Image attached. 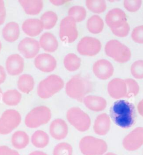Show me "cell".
<instances>
[{"label":"cell","instance_id":"6da1fadb","mask_svg":"<svg viewBox=\"0 0 143 155\" xmlns=\"http://www.w3.org/2000/svg\"><path fill=\"white\" fill-rule=\"evenodd\" d=\"M110 117L120 127L130 128L136 120L135 106L128 101L119 100L113 104L110 109Z\"/></svg>","mask_w":143,"mask_h":155},{"label":"cell","instance_id":"f6af8a7d","mask_svg":"<svg viewBox=\"0 0 143 155\" xmlns=\"http://www.w3.org/2000/svg\"><path fill=\"white\" fill-rule=\"evenodd\" d=\"M29 155H48L44 152L41 151H34L31 152Z\"/></svg>","mask_w":143,"mask_h":155},{"label":"cell","instance_id":"e575fe53","mask_svg":"<svg viewBox=\"0 0 143 155\" xmlns=\"http://www.w3.org/2000/svg\"><path fill=\"white\" fill-rule=\"evenodd\" d=\"M127 86V97L135 96L139 94L140 88L139 84L135 80L131 78L124 80Z\"/></svg>","mask_w":143,"mask_h":155},{"label":"cell","instance_id":"9a60e30c","mask_svg":"<svg viewBox=\"0 0 143 155\" xmlns=\"http://www.w3.org/2000/svg\"><path fill=\"white\" fill-rule=\"evenodd\" d=\"M93 71L97 78L105 80L112 76L114 72V68L110 61L101 59L96 61L94 64Z\"/></svg>","mask_w":143,"mask_h":155},{"label":"cell","instance_id":"ac0fdd59","mask_svg":"<svg viewBox=\"0 0 143 155\" xmlns=\"http://www.w3.org/2000/svg\"><path fill=\"white\" fill-rule=\"evenodd\" d=\"M6 68L7 73L11 76H16L23 72L24 60L20 55L11 54L9 56L6 62Z\"/></svg>","mask_w":143,"mask_h":155},{"label":"cell","instance_id":"f546056e","mask_svg":"<svg viewBox=\"0 0 143 155\" xmlns=\"http://www.w3.org/2000/svg\"><path fill=\"white\" fill-rule=\"evenodd\" d=\"M40 20L43 24L44 29L50 30L54 27L57 24L58 16L54 12L49 11L43 14Z\"/></svg>","mask_w":143,"mask_h":155},{"label":"cell","instance_id":"74e56055","mask_svg":"<svg viewBox=\"0 0 143 155\" xmlns=\"http://www.w3.org/2000/svg\"><path fill=\"white\" fill-rule=\"evenodd\" d=\"M132 39L138 44H143V25L135 27L131 34Z\"/></svg>","mask_w":143,"mask_h":155},{"label":"cell","instance_id":"bcb514c9","mask_svg":"<svg viewBox=\"0 0 143 155\" xmlns=\"http://www.w3.org/2000/svg\"><path fill=\"white\" fill-rule=\"evenodd\" d=\"M104 155H116V153H113V152H108V153H106Z\"/></svg>","mask_w":143,"mask_h":155},{"label":"cell","instance_id":"8d00e7d4","mask_svg":"<svg viewBox=\"0 0 143 155\" xmlns=\"http://www.w3.org/2000/svg\"><path fill=\"white\" fill-rule=\"evenodd\" d=\"M142 4V1L140 0L129 1L126 0L124 2V7L129 12H134L139 10Z\"/></svg>","mask_w":143,"mask_h":155},{"label":"cell","instance_id":"7a4b0ae2","mask_svg":"<svg viewBox=\"0 0 143 155\" xmlns=\"http://www.w3.org/2000/svg\"><path fill=\"white\" fill-rule=\"evenodd\" d=\"M92 90L91 81L80 74L72 77L65 86V92L68 96L79 102L83 101L85 96Z\"/></svg>","mask_w":143,"mask_h":155},{"label":"cell","instance_id":"4316f807","mask_svg":"<svg viewBox=\"0 0 143 155\" xmlns=\"http://www.w3.org/2000/svg\"><path fill=\"white\" fill-rule=\"evenodd\" d=\"M34 80L30 74L21 75L17 81L18 89L24 94H29L34 89Z\"/></svg>","mask_w":143,"mask_h":155},{"label":"cell","instance_id":"d590c367","mask_svg":"<svg viewBox=\"0 0 143 155\" xmlns=\"http://www.w3.org/2000/svg\"><path fill=\"white\" fill-rule=\"evenodd\" d=\"M131 73L137 79L143 78V60H138L131 66Z\"/></svg>","mask_w":143,"mask_h":155},{"label":"cell","instance_id":"5bb4252c","mask_svg":"<svg viewBox=\"0 0 143 155\" xmlns=\"http://www.w3.org/2000/svg\"><path fill=\"white\" fill-rule=\"evenodd\" d=\"M107 91L110 96L115 99L127 97V86L124 80L115 78L107 85Z\"/></svg>","mask_w":143,"mask_h":155},{"label":"cell","instance_id":"ab89813d","mask_svg":"<svg viewBox=\"0 0 143 155\" xmlns=\"http://www.w3.org/2000/svg\"><path fill=\"white\" fill-rule=\"evenodd\" d=\"M0 155H20L16 150L7 146H0Z\"/></svg>","mask_w":143,"mask_h":155},{"label":"cell","instance_id":"c3c4849f","mask_svg":"<svg viewBox=\"0 0 143 155\" xmlns=\"http://www.w3.org/2000/svg\"><path fill=\"white\" fill-rule=\"evenodd\" d=\"M1 48H2V44H1V42L0 41V51H1Z\"/></svg>","mask_w":143,"mask_h":155},{"label":"cell","instance_id":"f1b7e54d","mask_svg":"<svg viewBox=\"0 0 143 155\" xmlns=\"http://www.w3.org/2000/svg\"><path fill=\"white\" fill-rule=\"evenodd\" d=\"M103 21L98 15H93L90 17L87 24V27L89 31L93 34L100 33L103 30Z\"/></svg>","mask_w":143,"mask_h":155},{"label":"cell","instance_id":"3957f363","mask_svg":"<svg viewBox=\"0 0 143 155\" xmlns=\"http://www.w3.org/2000/svg\"><path fill=\"white\" fill-rule=\"evenodd\" d=\"M65 82L61 77L51 74L39 84L37 94L42 99H48L56 94L64 87Z\"/></svg>","mask_w":143,"mask_h":155},{"label":"cell","instance_id":"ffe728a7","mask_svg":"<svg viewBox=\"0 0 143 155\" xmlns=\"http://www.w3.org/2000/svg\"><path fill=\"white\" fill-rule=\"evenodd\" d=\"M24 33L30 37L39 35L44 28L41 21L37 18H29L25 21L22 25Z\"/></svg>","mask_w":143,"mask_h":155},{"label":"cell","instance_id":"d6986e66","mask_svg":"<svg viewBox=\"0 0 143 155\" xmlns=\"http://www.w3.org/2000/svg\"><path fill=\"white\" fill-rule=\"evenodd\" d=\"M111 128V120L109 116L103 113L95 119L93 124V131L99 136H105L107 134Z\"/></svg>","mask_w":143,"mask_h":155},{"label":"cell","instance_id":"d4e9b609","mask_svg":"<svg viewBox=\"0 0 143 155\" xmlns=\"http://www.w3.org/2000/svg\"><path fill=\"white\" fill-rule=\"evenodd\" d=\"M30 142L29 136L23 131L15 132L11 136V143L14 148L22 150L26 148Z\"/></svg>","mask_w":143,"mask_h":155},{"label":"cell","instance_id":"4fadbf2b","mask_svg":"<svg viewBox=\"0 0 143 155\" xmlns=\"http://www.w3.org/2000/svg\"><path fill=\"white\" fill-rule=\"evenodd\" d=\"M106 23L111 29L121 27L127 23L126 14L120 8H113L106 15Z\"/></svg>","mask_w":143,"mask_h":155},{"label":"cell","instance_id":"603a6c76","mask_svg":"<svg viewBox=\"0 0 143 155\" xmlns=\"http://www.w3.org/2000/svg\"><path fill=\"white\" fill-rule=\"evenodd\" d=\"M2 34L3 38L9 42H14L20 36L19 25L15 22H11L5 25Z\"/></svg>","mask_w":143,"mask_h":155},{"label":"cell","instance_id":"83f0119b","mask_svg":"<svg viewBox=\"0 0 143 155\" xmlns=\"http://www.w3.org/2000/svg\"><path fill=\"white\" fill-rule=\"evenodd\" d=\"M22 98V94L17 90H10L5 92L2 94V100L5 104L15 106L18 105Z\"/></svg>","mask_w":143,"mask_h":155},{"label":"cell","instance_id":"cb8c5ba5","mask_svg":"<svg viewBox=\"0 0 143 155\" xmlns=\"http://www.w3.org/2000/svg\"><path fill=\"white\" fill-rule=\"evenodd\" d=\"M26 14L36 15L39 14L43 8V2L40 0L19 1Z\"/></svg>","mask_w":143,"mask_h":155},{"label":"cell","instance_id":"1f68e13d","mask_svg":"<svg viewBox=\"0 0 143 155\" xmlns=\"http://www.w3.org/2000/svg\"><path fill=\"white\" fill-rule=\"evenodd\" d=\"M85 5L89 10L96 14H101L106 10L107 5L103 0H88L85 1Z\"/></svg>","mask_w":143,"mask_h":155},{"label":"cell","instance_id":"e0dca14e","mask_svg":"<svg viewBox=\"0 0 143 155\" xmlns=\"http://www.w3.org/2000/svg\"><path fill=\"white\" fill-rule=\"evenodd\" d=\"M49 133L55 140H62L68 135V125L63 119L57 118L51 122L49 127Z\"/></svg>","mask_w":143,"mask_h":155},{"label":"cell","instance_id":"484cf974","mask_svg":"<svg viewBox=\"0 0 143 155\" xmlns=\"http://www.w3.org/2000/svg\"><path fill=\"white\" fill-rule=\"evenodd\" d=\"M31 142L35 147L44 148L49 143V136L44 131L37 130L34 132V134L31 136Z\"/></svg>","mask_w":143,"mask_h":155},{"label":"cell","instance_id":"52a82bcc","mask_svg":"<svg viewBox=\"0 0 143 155\" xmlns=\"http://www.w3.org/2000/svg\"><path fill=\"white\" fill-rule=\"evenodd\" d=\"M66 116L69 123L78 131L85 132L91 126L90 117L78 107L69 108Z\"/></svg>","mask_w":143,"mask_h":155},{"label":"cell","instance_id":"836d02e7","mask_svg":"<svg viewBox=\"0 0 143 155\" xmlns=\"http://www.w3.org/2000/svg\"><path fill=\"white\" fill-rule=\"evenodd\" d=\"M73 147L67 142H61L55 146L53 155H72Z\"/></svg>","mask_w":143,"mask_h":155},{"label":"cell","instance_id":"44dd1931","mask_svg":"<svg viewBox=\"0 0 143 155\" xmlns=\"http://www.w3.org/2000/svg\"><path fill=\"white\" fill-rule=\"evenodd\" d=\"M83 103L89 110L95 112L103 111L107 107V101L104 98L95 96H87L83 99Z\"/></svg>","mask_w":143,"mask_h":155},{"label":"cell","instance_id":"7bdbcfd3","mask_svg":"<svg viewBox=\"0 0 143 155\" xmlns=\"http://www.w3.org/2000/svg\"><path fill=\"white\" fill-rule=\"evenodd\" d=\"M50 2L51 4H53L55 6H61L63 4H65L66 2H68V1H65V0H51Z\"/></svg>","mask_w":143,"mask_h":155},{"label":"cell","instance_id":"4dcf8cb0","mask_svg":"<svg viewBox=\"0 0 143 155\" xmlns=\"http://www.w3.org/2000/svg\"><path fill=\"white\" fill-rule=\"evenodd\" d=\"M81 64V58L74 54H69L64 59V65L68 71H75L78 69Z\"/></svg>","mask_w":143,"mask_h":155},{"label":"cell","instance_id":"8fae6325","mask_svg":"<svg viewBox=\"0 0 143 155\" xmlns=\"http://www.w3.org/2000/svg\"><path fill=\"white\" fill-rule=\"evenodd\" d=\"M143 145V127H138L134 129L124 138V148L129 151H134Z\"/></svg>","mask_w":143,"mask_h":155},{"label":"cell","instance_id":"b9f144b4","mask_svg":"<svg viewBox=\"0 0 143 155\" xmlns=\"http://www.w3.org/2000/svg\"><path fill=\"white\" fill-rule=\"evenodd\" d=\"M6 78V73L2 66L0 65V84H3Z\"/></svg>","mask_w":143,"mask_h":155},{"label":"cell","instance_id":"8992f818","mask_svg":"<svg viewBox=\"0 0 143 155\" xmlns=\"http://www.w3.org/2000/svg\"><path fill=\"white\" fill-rule=\"evenodd\" d=\"M105 50L106 54L120 63H125L129 61L131 56L129 48L116 40L107 42Z\"/></svg>","mask_w":143,"mask_h":155},{"label":"cell","instance_id":"f35d334b","mask_svg":"<svg viewBox=\"0 0 143 155\" xmlns=\"http://www.w3.org/2000/svg\"><path fill=\"white\" fill-rule=\"evenodd\" d=\"M111 30L112 31L113 34L116 35V36L124 37L127 36V35L129 33L130 28L129 25L127 22L121 27L115 28V29H111Z\"/></svg>","mask_w":143,"mask_h":155},{"label":"cell","instance_id":"277c9868","mask_svg":"<svg viewBox=\"0 0 143 155\" xmlns=\"http://www.w3.org/2000/svg\"><path fill=\"white\" fill-rule=\"evenodd\" d=\"M79 148L83 155H103L107 151L108 146L102 139L86 136L80 140Z\"/></svg>","mask_w":143,"mask_h":155},{"label":"cell","instance_id":"9c48e42d","mask_svg":"<svg viewBox=\"0 0 143 155\" xmlns=\"http://www.w3.org/2000/svg\"><path fill=\"white\" fill-rule=\"evenodd\" d=\"M78 35L75 21L70 16L64 18L61 22L59 37L63 42L72 43Z\"/></svg>","mask_w":143,"mask_h":155},{"label":"cell","instance_id":"30bf717a","mask_svg":"<svg viewBox=\"0 0 143 155\" xmlns=\"http://www.w3.org/2000/svg\"><path fill=\"white\" fill-rule=\"evenodd\" d=\"M101 48V42L94 37H83L77 45L79 54L83 56H93L99 53Z\"/></svg>","mask_w":143,"mask_h":155},{"label":"cell","instance_id":"ba28073f","mask_svg":"<svg viewBox=\"0 0 143 155\" xmlns=\"http://www.w3.org/2000/svg\"><path fill=\"white\" fill-rule=\"evenodd\" d=\"M21 116L19 112L9 109L3 112L0 117V135L10 134L20 124Z\"/></svg>","mask_w":143,"mask_h":155},{"label":"cell","instance_id":"d6a6232c","mask_svg":"<svg viewBox=\"0 0 143 155\" xmlns=\"http://www.w3.org/2000/svg\"><path fill=\"white\" fill-rule=\"evenodd\" d=\"M87 12L85 8L80 6L71 7L68 11V16L72 17L76 22H79L85 19Z\"/></svg>","mask_w":143,"mask_h":155},{"label":"cell","instance_id":"2e32d148","mask_svg":"<svg viewBox=\"0 0 143 155\" xmlns=\"http://www.w3.org/2000/svg\"><path fill=\"white\" fill-rule=\"evenodd\" d=\"M34 64L38 70L44 72H51L57 67V61L48 54H38L34 60Z\"/></svg>","mask_w":143,"mask_h":155},{"label":"cell","instance_id":"60d3db41","mask_svg":"<svg viewBox=\"0 0 143 155\" xmlns=\"http://www.w3.org/2000/svg\"><path fill=\"white\" fill-rule=\"evenodd\" d=\"M6 16V11L4 1L0 0V25H2L5 21Z\"/></svg>","mask_w":143,"mask_h":155},{"label":"cell","instance_id":"ee69618b","mask_svg":"<svg viewBox=\"0 0 143 155\" xmlns=\"http://www.w3.org/2000/svg\"><path fill=\"white\" fill-rule=\"evenodd\" d=\"M137 108L139 114L143 117V99L139 102Z\"/></svg>","mask_w":143,"mask_h":155},{"label":"cell","instance_id":"7402d4cb","mask_svg":"<svg viewBox=\"0 0 143 155\" xmlns=\"http://www.w3.org/2000/svg\"><path fill=\"white\" fill-rule=\"evenodd\" d=\"M39 42L40 47L48 52H55L58 48V40L54 35L50 32L43 34Z\"/></svg>","mask_w":143,"mask_h":155},{"label":"cell","instance_id":"7c38bea8","mask_svg":"<svg viewBox=\"0 0 143 155\" xmlns=\"http://www.w3.org/2000/svg\"><path fill=\"white\" fill-rule=\"evenodd\" d=\"M40 45L38 41L31 37H26L21 41L18 50L26 58H33L38 54L40 50Z\"/></svg>","mask_w":143,"mask_h":155},{"label":"cell","instance_id":"7dc6e473","mask_svg":"<svg viewBox=\"0 0 143 155\" xmlns=\"http://www.w3.org/2000/svg\"><path fill=\"white\" fill-rule=\"evenodd\" d=\"M2 89L0 88V96H1V95L2 94Z\"/></svg>","mask_w":143,"mask_h":155},{"label":"cell","instance_id":"5b68a950","mask_svg":"<svg viewBox=\"0 0 143 155\" xmlns=\"http://www.w3.org/2000/svg\"><path fill=\"white\" fill-rule=\"evenodd\" d=\"M51 118V112L48 107L39 106L31 110L25 118V124L27 127L38 128L48 124Z\"/></svg>","mask_w":143,"mask_h":155}]
</instances>
